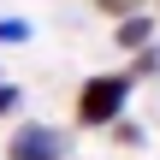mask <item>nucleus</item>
<instances>
[{
  "label": "nucleus",
  "mask_w": 160,
  "mask_h": 160,
  "mask_svg": "<svg viewBox=\"0 0 160 160\" xmlns=\"http://www.w3.org/2000/svg\"><path fill=\"white\" fill-rule=\"evenodd\" d=\"M131 77L125 71H101V77H89L83 89H77V125H113V119H125V101H131Z\"/></svg>",
  "instance_id": "1"
},
{
  "label": "nucleus",
  "mask_w": 160,
  "mask_h": 160,
  "mask_svg": "<svg viewBox=\"0 0 160 160\" xmlns=\"http://www.w3.org/2000/svg\"><path fill=\"white\" fill-rule=\"evenodd\" d=\"M6 160H65V137L53 125H18L6 142Z\"/></svg>",
  "instance_id": "2"
},
{
  "label": "nucleus",
  "mask_w": 160,
  "mask_h": 160,
  "mask_svg": "<svg viewBox=\"0 0 160 160\" xmlns=\"http://www.w3.org/2000/svg\"><path fill=\"white\" fill-rule=\"evenodd\" d=\"M113 42H119L125 53H137V48H148V42H154V18H148V12H131V18H119V30H113Z\"/></svg>",
  "instance_id": "3"
},
{
  "label": "nucleus",
  "mask_w": 160,
  "mask_h": 160,
  "mask_svg": "<svg viewBox=\"0 0 160 160\" xmlns=\"http://www.w3.org/2000/svg\"><path fill=\"white\" fill-rule=\"evenodd\" d=\"M30 42V18H0V48H18Z\"/></svg>",
  "instance_id": "4"
},
{
  "label": "nucleus",
  "mask_w": 160,
  "mask_h": 160,
  "mask_svg": "<svg viewBox=\"0 0 160 160\" xmlns=\"http://www.w3.org/2000/svg\"><path fill=\"white\" fill-rule=\"evenodd\" d=\"M113 131H119V142H125V148H142V125H131V119H113Z\"/></svg>",
  "instance_id": "5"
},
{
  "label": "nucleus",
  "mask_w": 160,
  "mask_h": 160,
  "mask_svg": "<svg viewBox=\"0 0 160 160\" xmlns=\"http://www.w3.org/2000/svg\"><path fill=\"white\" fill-rule=\"evenodd\" d=\"M18 101H24V89H18V83H6V77H0V119H6V113H18Z\"/></svg>",
  "instance_id": "6"
},
{
  "label": "nucleus",
  "mask_w": 160,
  "mask_h": 160,
  "mask_svg": "<svg viewBox=\"0 0 160 160\" xmlns=\"http://www.w3.org/2000/svg\"><path fill=\"white\" fill-rule=\"evenodd\" d=\"M101 12H119V18H131V12H142V0H95Z\"/></svg>",
  "instance_id": "7"
}]
</instances>
